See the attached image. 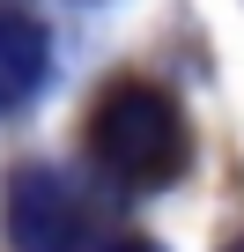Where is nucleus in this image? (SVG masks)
I'll use <instances>...</instances> for the list:
<instances>
[{"instance_id":"nucleus-1","label":"nucleus","mask_w":244,"mask_h":252,"mask_svg":"<svg viewBox=\"0 0 244 252\" xmlns=\"http://www.w3.org/2000/svg\"><path fill=\"white\" fill-rule=\"evenodd\" d=\"M89 156L111 186L126 193H156L185 171L192 141H185V111L156 89V82H111L89 111Z\"/></svg>"},{"instance_id":"nucleus-2","label":"nucleus","mask_w":244,"mask_h":252,"mask_svg":"<svg viewBox=\"0 0 244 252\" xmlns=\"http://www.w3.org/2000/svg\"><path fill=\"white\" fill-rule=\"evenodd\" d=\"M0 222H8L15 252H81L89 245V200L67 171L52 163H23L8 178V200H0Z\"/></svg>"},{"instance_id":"nucleus-3","label":"nucleus","mask_w":244,"mask_h":252,"mask_svg":"<svg viewBox=\"0 0 244 252\" xmlns=\"http://www.w3.org/2000/svg\"><path fill=\"white\" fill-rule=\"evenodd\" d=\"M52 67V37L30 8H0V104H30L45 89Z\"/></svg>"},{"instance_id":"nucleus-4","label":"nucleus","mask_w":244,"mask_h":252,"mask_svg":"<svg viewBox=\"0 0 244 252\" xmlns=\"http://www.w3.org/2000/svg\"><path fill=\"white\" fill-rule=\"evenodd\" d=\"M111 252H163L156 237H111Z\"/></svg>"},{"instance_id":"nucleus-5","label":"nucleus","mask_w":244,"mask_h":252,"mask_svg":"<svg viewBox=\"0 0 244 252\" xmlns=\"http://www.w3.org/2000/svg\"><path fill=\"white\" fill-rule=\"evenodd\" d=\"M222 252H244V230H237V237H229V245H222Z\"/></svg>"}]
</instances>
